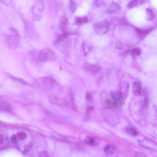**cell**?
<instances>
[{"label": "cell", "mask_w": 157, "mask_h": 157, "mask_svg": "<svg viewBox=\"0 0 157 157\" xmlns=\"http://www.w3.org/2000/svg\"><path fill=\"white\" fill-rule=\"evenodd\" d=\"M54 46L59 52L63 53H68L72 46V39L67 33H63L57 37L54 43Z\"/></svg>", "instance_id": "1"}, {"label": "cell", "mask_w": 157, "mask_h": 157, "mask_svg": "<svg viewBox=\"0 0 157 157\" xmlns=\"http://www.w3.org/2000/svg\"><path fill=\"white\" fill-rule=\"evenodd\" d=\"M104 119L112 126L117 125L120 122V117L117 112L110 107H105L101 110Z\"/></svg>", "instance_id": "2"}, {"label": "cell", "mask_w": 157, "mask_h": 157, "mask_svg": "<svg viewBox=\"0 0 157 157\" xmlns=\"http://www.w3.org/2000/svg\"><path fill=\"white\" fill-rule=\"evenodd\" d=\"M35 87L43 90L49 91L55 87V82L49 77H43L36 79L33 82Z\"/></svg>", "instance_id": "3"}, {"label": "cell", "mask_w": 157, "mask_h": 157, "mask_svg": "<svg viewBox=\"0 0 157 157\" xmlns=\"http://www.w3.org/2000/svg\"><path fill=\"white\" fill-rule=\"evenodd\" d=\"M10 31V33L5 35V42L10 47L15 48L19 44L20 34L17 30L13 28H11Z\"/></svg>", "instance_id": "4"}, {"label": "cell", "mask_w": 157, "mask_h": 157, "mask_svg": "<svg viewBox=\"0 0 157 157\" xmlns=\"http://www.w3.org/2000/svg\"><path fill=\"white\" fill-rule=\"evenodd\" d=\"M38 59L42 62H51L56 59V55L51 48H44L39 52Z\"/></svg>", "instance_id": "5"}, {"label": "cell", "mask_w": 157, "mask_h": 157, "mask_svg": "<svg viewBox=\"0 0 157 157\" xmlns=\"http://www.w3.org/2000/svg\"><path fill=\"white\" fill-rule=\"evenodd\" d=\"M44 6V0H39L35 4L33 10V18L34 21H38L41 19Z\"/></svg>", "instance_id": "6"}, {"label": "cell", "mask_w": 157, "mask_h": 157, "mask_svg": "<svg viewBox=\"0 0 157 157\" xmlns=\"http://www.w3.org/2000/svg\"><path fill=\"white\" fill-rule=\"evenodd\" d=\"M109 25L106 22H102L95 24L94 25V30L98 35L105 34L108 32Z\"/></svg>", "instance_id": "7"}, {"label": "cell", "mask_w": 157, "mask_h": 157, "mask_svg": "<svg viewBox=\"0 0 157 157\" xmlns=\"http://www.w3.org/2000/svg\"><path fill=\"white\" fill-rule=\"evenodd\" d=\"M25 24V31L28 36L31 39L35 40L38 38V35L35 30L33 25L31 22H27Z\"/></svg>", "instance_id": "8"}, {"label": "cell", "mask_w": 157, "mask_h": 157, "mask_svg": "<svg viewBox=\"0 0 157 157\" xmlns=\"http://www.w3.org/2000/svg\"><path fill=\"white\" fill-rule=\"evenodd\" d=\"M112 98V105L113 106L117 107L121 104L122 99V94L117 90L112 92L111 94Z\"/></svg>", "instance_id": "9"}, {"label": "cell", "mask_w": 157, "mask_h": 157, "mask_svg": "<svg viewBox=\"0 0 157 157\" xmlns=\"http://www.w3.org/2000/svg\"><path fill=\"white\" fill-rule=\"evenodd\" d=\"M84 67L87 71L93 74L97 73L100 70V67L99 66L89 63H85Z\"/></svg>", "instance_id": "10"}, {"label": "cell", "mask_w": 157, "mask_h": 157, "mask_svg": "<svg viewBox=\"0 0 157 157\" xmlns=\"http://www.w3.org/2000/svg\"><path fill=\"white\" fill-rule=\"evenodd\" d=\"M117 151L116 147L113 144H108L104 148V153L106 156L113 155Z\"/></svg>", "instance_id": "11"}, {"label": "cell", "mask_w": 157, "mask_h": 157, "mask_svg": "<svg viewBox=\"0 0 157 157\" xmlns=\"http://www.w3.org/2000/svg\"><path fill=\"white\" fill-rule=\"evenodd\" d=\"M132 92L133 94L136 96L141 95V85L138 82H134L132 86Z\"/></svg>", "instance_id": "12"}, {"label": "cell", "mask_w": 157, "mask_h": 157, "mask_svg": "<svg viewBox=\"0 0 157 157\" xmlns=\"http://www.w3.org/2000/svg\"><path fill=\"white\" fill-rule=\"evenodd\" d=\"M68 21L67 18L65 17H62L60 19L59 26H60V30L63 33H67L68 27Z\"/></svg>", "instance_id": "13"}, {"label": "cell", "mask_w": 157, "mask_h": 157, "mask_svg": "<svg viewBox=\"0 0 157 157\" xmlns=\"http://www.w3.org/2000/svg\"><path fill=\"white\" fill-rule=\"evenodd\" d=\"M12 107L9 103L5 101H0V111L2 112H10Z\"/></svg>", "instance_id": "14"}, {"label": "cell", "mask_w": 157, "mask_h": 157, "mask_svg": "<svg viewBox=\"0 0 157 157\" xmlns=\"http://www.w3.org/2000/svg\"><path fill=\"white\" fill-rule=\"evenodd\" d=\"M143 2V0H132L128 4L127 8L131 9L139 7L142 4Z\"/></svg>", "instance_id": "15"}, {"label": "cell", "mask_w": 157, "mask_h": 157, "mask_svg": "<svg viewBox=\"0 0 157 157\" xmlns=\"http://www.w3.org/2000/svg\"><path fill=\"white\" fill-rule=\"evenodd\" d=\"M100 140L99 138L95 137H87L85 139V142L86 144L90 145H96L99 143Z\"/></svg>", "instance_id": "16"}, {"label": "cell", "mask_w": 157, "mask_h": 157, "mask_svg": "<svg viewBox=\"0 0 157 157\" xmlns=\"http://www.w3.org/2000/svg\"><path fill=\"white\" fill-rule=\"evenodd\" d=\"M140 143H141L142 144H140L141 146H142V147H145L146 148L148 147V148L149 149H152L151 147H153V146L156 147V145L154 146V144L155 143H154V142L151 141L150 140L147 139H145L142 140L141 142H140Z\"/></svg>", "instance_id": "17"}, {"label": "cell", "mask_w": 157, "mask_h": 157, "mask_svg": "<svg viewBox=\"0 0 157 157\" xmlns=\"http://www.w3.org/2000/svg\"><path fill=\"white\" fill-rule=\"evenodd\" d=\"M121 10V7L117 3L113 2L108 9V11L111 13H114L119 11Z\"/></svg>", "instance_id": "18"}, {"label": "cell", "mask_w": 157, "mask_h": 157, "mask_svg": "<svg viewBox=\"0 0 157 157\" xmlns=\"http://www.w3.org/2000/svg\"><path fill=\"white\" fill-rule=\"evenodd\" d=\"M136 30L137 33L140 36V37H141L142 39L145 38V37L147 36V35L149 34V33H150L151 31H152V29H148V30L142 31V30H140V29H138V28H136Z\"/></svg>", "instance_id": "19"}, {"label": "cell", "mask_w": 157, "mask_h": 157, "mask_svg": "<svg viewBox=\"0 0 157 157\" xmlns=\"http://www.w3.org/2000/svg\"><path fill=\"white\" fill-rule=\"evenodd\" d=\"M124 130L128 134H129L131 136H136L138 135V133L137 131L134 128L131 127H126L125 128Z\"/></svg>", "instance_id": "20"}, {"label": "cell", "mask_w": 157, "mask_h": 157, "mask_svg": "<svg viewBox=\"0 0 157 157\" xmlns=\"http://www.w3.org/2000/svg\"><path fill=\"white\" fill-rule=\"evenodd\" d=\"M89 21V19L87 16L83 17H78L76 19V22L77 24L80 25L82 24L86 23Z\"/></svg>", "instance_id": "21"}, {"label": "cell", "mask_w": 157, "mask_h": 157, "mask_svg": "<svg viewBox=\"0 0 157 157\" xmlns=\"http://www.w3.org/2000/svg\"><path fill=\"white\" fill-rule=\"evenodd\" d=\"M146 14H147V19L148 21H151L154 19L155 17L154 13L150 9H146Z\"/></svg>", "instance_id": "22"}, {"label": "cell", "mask_w": 157, "mask_h": 157, "mask_svg": "<svg viewBox=\"0 0 157 157\" xmlns=\"http://www.w3.org/2000/svg\"><path fill=\"white\" fill-rule=\"evenodd\" d=\"M131 55L133 57L138 56L141 55V50L139 48H133L131 50Z\"/></svg>", "instance_id": "23"}, {"label": "cell", "mask_w": 157, "mask_h": 157, "mask_svg": "<svg viewBox=\"0 0 157 157\" xmlns=\"http://www.w3.org/2000/svg\"><path fill=\"white\" fill-rule=\"evenodd\" d=\"M17 138L19 139V140L21 141H23L27 139V135L26 133L24 132H20L17 134Z\"/></svg>", "instance_id": "24"}, {"label": "cell", "mask_w": 157, "mask_h": 157, "mask_svg": "<svg viewBox=\"0 0 157 157\" xmlns=\"http://www.w3.org/2000/svg\"><path fill=\"white\" fill-rule=\"evenodd\" d=\"M82 48L83 49V55L85 56H86L88 52L90 51V47H89V45H87V44L85 43H84L82 44Z\"/></svg>", "instance_id": "25"}, {"label": "cell", "mask_w": 157, "mask_h": 157, "mask_svg": "<svg viewBox=\"0 0 157 157\" xmlns=\"http://www.w3.org/2000/svg\"><path fill=\"white\" fill-rule=\"evenodd\" d=\"M10 77L12 79H13V80L16 81V82H20V83H21V84H25V85H28V83H27L26 82L23 80L22 79L15 78V77H13V76H12V75H10Z\"/></svg>", "instance_id": "26"}, {"label": "cell", "mask_w": 157, "mask_h": 157, "mask_svg": "<svg viewBox=\"0 0 157 157\" xmlns=\"http://www.w3.org/2000/svg\"><path fill=\"white\" fill-rule=\"evenodd\" d=\"M76 9H77V5L76 3H75L74 2L71 1V12L72 13H75V11H76Z\"/></svg>", "instance_id": "27"}, {"label": "cell", "mask_w": 157, "mask_h": 157, "mask_svg": "<svg viewBox=\"0 0 157 157\" xmlns=\"http://www.w3.org/2000/svg\"><path fill=\"white\" fill-rule=\"evenodd\" d=\"M102 5V2L100 1L99 0H94V1L93 5L94 7H99L101 5Z\"/></svg>", "instance_id": "28"}, {"label": "cell", "mask_w": 157, "mask_h": 157, "mask_svg": "<svg viewBox=\"0 0 157 157\" xmlns=\"http://www.w3.org/2000/svg\"><path fill=\"white\" fill-rule=\"evenodd\" d=\"M0 2L9 7L11 4L12 0H0Z\"/></svg>", "instance_id": "29"}, {"label": "cell", "mask_w": 157, "mask_h": 157, "mask_svg": "<svg viewBox=\"0 0 157 157\" xmlns=\"http://www.w3.org/2000/svg\"><path fill=\"white\" fill-rule=\"evenodd\" d=\"M48 156H49V155L46 151H42L39 153V157H48Z\"/></svg>", "instance_id": "30"}, {"label": "cell", "mask_w": 157, "mask_h": 157, "mask_svg": "<svg viewBox=\"0 0 157 157\" xmlns=\"http://www.w3.org/2000/svg\"><path fill=\"white\" fill-rule=\"evenodd\" d=\"M11 140L13 143H16L17 142V136L15 135H13L11 137Z\"/></svg>", "instance_id": "31"}, {"label": "cell", "mask_w": 157, "mask_h": 157, "mask_svg": "<svg viewBox=\"0 0 157 157\" xmlns=\"http://www.w3.org/2000/svg\"><path fill=\"white\" fill-rule=\"evenodd\" d=\"M32 145H31V144H28V145H26L25 147V148L24 151V152L25 153H27L28 151H29V149H30L31 147H32Z\"/></svg>", "instance_id": "32"}, {"label": "cell", "mask_w": 157, "mask_h": 157, "mask_svg": "<svg viewBox=\"0 0 157 157\" xmlns=\"http://www.w3.org/2000/svg\"><path fill=\"white\" fill-rule=\"evenodd\" d=\"M4 141V137L2 134H0V146L3 144Z\"/></svg>", "instance_id": "33"}, {"label": "cell", "mask_w": 157, "mask_h": 157, "mask_svg": "<svg viewBox=\"0 0 157 157\" xmlns=\"http://www.w3.org/2000/svg\"><path fill=\"white\" fill-rule=\"evenodd\" d=\"M2 97L0 96V99H1Z\"/></svg>", "instance_id": "34"}]
</instances>
